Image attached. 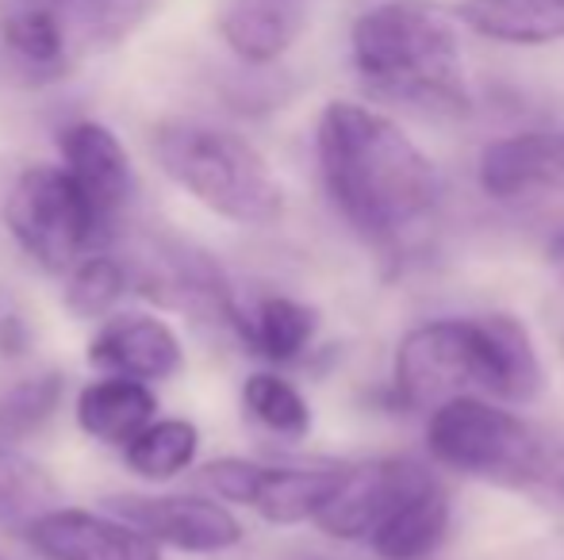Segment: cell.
<instances>
[{
    "instance_id": "1",
    "label": "cell",
    "mask_w": 564,
    "mask_h": 560,
    "mask_svg": "<svg viewBox=\"0 0 564 560\" xmlns=\"http://www.w3.org/2000/svg\"><path fill=\"white\" fill-rule=\"evenodd\" d=\"M319 177L338 216L369 242H395L438 208L434 162L388 116L330 100L315 128Z\"/></svg>"
},
{
    "instance_id": "2",
    "label": "cell",
    "mask_w": 564,
    "mask_h": 560,
    "mask_svg": "<svg viewBox=\"0 0 564 560\" xmlns=\"http://www.w3.org/2000/svg\"><path fill=\"white\" fill-rule=\"evenodd\" d=\"M545 376L514 315H457L415 327L395 350L392 396L408 411H434L457 396L530 404Z\"/></svg>"
},
{
    "instance_id": "3",
    "label": "cell",
    "mask_w": 564,
    "mask_h": 560,
    "mask_svg": "<svg viewBox=\"0 0 564 560\" xmlns=\"http://www.w3.org/2000/svg\"><path fill=\"white\" fill-rule=\"evenodd\" d=\"M349 58L372 97L442 120L473 112L457 28L438 0H384L361 12L349 28Z\"/></svg>"
},
{
    "instance_id": "4",
    "label": "cell",
    "mask_w": 564,
    "mask_h": 560,
    "mask_svg": "<svg viewBox=\"0 0 564 560\" xmlns=\"http://www.w3.org/2000/svg\"><path fill=\"white\" fill-rule=\"evenodd\" d=\"M426 446L446 469L564 510V438L480 396L434 407Z\"/></svg>"
},
{
    "instance_id": "5",
    "label": "cell",
    "mask_w": 564,
    "mask_h": 560,
    "mask_svg": "<svg viewBox=\"0 0 564 560\" xmlns=\"http://www.w3.org/2000/svg\"><path fill=\"white\" fill-rule=\"evenodd\" d=\"M154 162L181 193L235 227H273L284 216V185L242 135L204 120H162L150 135Z\"/></svg>"
},
{
    "instance_id": "6",
    "label": "cell",
    "mask_w": 564,
    "mask_h": 560,
    "mask_svg": "<svg viewBox=\"0 0 564 560\" xmlns=\"http://www.w3.org/2000/svg\"><path fill=\"white\" fill-rule=\"evenodd\" d=\"M12 242L46 273H66L85 254L108 246L97 211L62 165H28L4 196Z\"/></svg>"
},
{
    "instance_id": "7",
    "label": "cell",
    "mask_w": 564,
    "mask_h": 560,
    "mask_svg": "<svg viewBox=\"0 0 564 560\" xmlns=\"http://www.w3.org/2000/svg\"><path fill=\"white\" fill-rule=\"evenodd\" d=\"M346 469L349 464L341 461L289 469V464L246 461V457H219V461L204 464V484L216 492V499L242 503V507L258 510L265 523L300 526L319 515Z\"/></svg>"
},
{
    "instance_id": "8",
    "label": "cell",
    "mask_w": 564,
    "mask_h": 560,
    "mask_svg": "<svg viewBox=\"0 0 564 560\" xmlns=\"http://www.w3.org/2000/svg\"><path fill=\"white\" fill-rule=\"evenodd\" d=\"M108 510L139 526L158 549L188 557H219L242 546V523L212 495H116Z\"/></svg>"
},
{
    "instance_id": "9",
    "label": "cell",
    "mask_w": 564,
    "mask_h": 560,
    "mask_svg": "<svg viewBox=\"0 0 564 560\" xmlns=\"http://www.w3.org/2000/svg\"><path fill=\"white\" fill-rule=\"evenodd\" d=\"M434 472L411 457H380V461L349 464L341 484L335 487L323 510L312 518L327 538L369 541V534L400 507L408 495L431 484Z\"/></svg>"
},
{
    "instance_id": "10",
    "label": "cell",
    "mask_w": 564,
    "mask_h": 560,
    "mask_svg": "<svg viewBox=\"0 0 564 560\" xmlns=\"http://www.w3.org/2000/svg\"><path fill=\"white\" fill-rule=\"evenodd\" d=\"M39 560H162V549L112 510L58 507L20 526Z\"/></svg>"
},
{
    "instance_id": "11",
    "label": "cell",
    "mask_w": 564,
    "mask_h": 560,
    "mask_svg": "<svg viewBox=\"0 0 564 560\" xmlns=\"http://www.w3.org/2000/svg\"><path fill=\"white\" fill-rule=\"evenodd\" d=\"M85 361L100 376H127V381L158 384L173 381L185 369V342L181 334L150 311H112L100 319L89 338Z\"/></svg>"
},
{
    "instance_id": "12",
    "label": "cell",
    "mask_w": 564,
    "mask_h": 560,
    "mask_svg": "<svg viewBox=\"0 0 564 560\" xmlns=\"http://www.w3.org/2000/svg\"><path fill=\"white\" fill-rule=\"evenodd\" d=\"M58 154L62 169L69 173L89 208L97 211L100 227L108 239L116 234L119 219H123L127 204L134 196V165L127 146L119 142L112 128L97 120H74L58 131Z\"/></svg>"
},
{
    "instance_id": "13",
    "label": "cell",
    "mask_w": 564,
    "mask_h": 560,
    "mask_svg": "<svg viewBox=\"0 0 564 560\" xmlns=\"http://www.w3.org/2000/svg\"><path fill=\"white\" fill-rule=\"evenodd\" d=\"M480 188L491 200L564 193V131H519L480 154Z\"/></svg>"
},
{
    "instance_id": "14",
    "label": "cell",
    "mask_w": 564,
    "mask_h": 560,
    "mask_svg": "<svg viewBox=\"0 0 564 560\" xmlns=\"http://www.w3.org/2000/svg\"><path fill=\"white\" fill-rule=\"evenodd\" d=\"M0 43L31 81H54L69 69V28L58 4L8 0L0 12Z\"/></svg>"
},
{
    "instance_id": "15",
    "label": "cell",
    "mask_w": 564,
    "mask_h": 560,
    "mask_svg": "<svg viewBox=\"0 0 564 560\" xmlns=\"http://www.w3.org/2000/svg\"><path fill=\"white\" fill-rule=\"evenodd\" d=\"M74 419L85 438L123 449L147 422L158 419V396L150 384L127 376L89 381L74 399Z\"/></svg>"
},
{
    "instance_id": "16",
    "label": "cell",
    "mask_w": 564,
    "mask_h": 560,
    "mask_svg": "<svg viewBox=\"0 0 564 560\" xmlns=\"http://www.w3.org/2000/svg\"><path fill=\"white\" fill-rule=\"evenodd\" d=\"M304 28V0H230L219 35L246 66L276 62Z\"/></svg>"
},
{
    "instance_id": "17",
    "label": "cell",
    "mask_w": 564,
    "mask_h": 560,
    "mask_svg": "<svg viewBox=\"0 0 564 560\" xmlns=\"http://www.w3.org/2000/svg\"><path fill=\"white\" fill-rule=\"evenodd\" d=\"M449 534V495L438 484H423L415 495L400 503L377 530L369 534V546L380 560H426Z\"/></svg>"
},
{
    "instance_id": "18",
    "label": "cell",
    "mask_w": 564,
    "mask_h": 560,
    "mask_svg": "<svg viewBox=\"0 0 564 560\" xmlns=\"http://www.w3.org/2000/svg\"><path fill=\"white\" fill-rule=\"evenodd\" d=\"M315 330H319L315 307L292 296H261L253 307H242L235 338L258 358L273 361V365H289L315 342Z\"/></svg>"
},
{
    "instance_id": "19",
    "label": "cell",
    "mask_w": 564,
    "mask_h": 560,
    "mask_svg": "<svg viewBox=\"0 0 564 560\" xmlns=\"http://www.w3.org/2000/svg\"><path fill=\"white\" fill-rule=\"evenodd\" d=\"M457 15L496 43L542 46L564 39V0H460Z\"/></svg>"
},
{
    "instance_id": "20",
    "label": "cell",
    "mask_w": 564,
    "mask_h": 560,
    "mask_svg": "<svg viewBox=\"0 0 564 560\" xmlns=\"http://www.w3.org/2000/svg\"><path fill=\"white\" fill-rule=\"evenodd\" d=\"M196 457H200V430L188 419H154L123 446L127 469L150 484H165L188 472Z\"/></svg>"
},
{
    "instance_id": "21",
    "label": "cell",
    "mask_w": 564,
    "mask_h": 560,
    "mask_svg": "<svg viewBox=\"0 0 564 560\" xmlns=\"http://www.w3.org/2000/svg\"><path fill=\"white\" fill-rule=\"evenodd\" d=\"M66 292H62V304L74 319L97 322L119 307V299L131 292V265L119 262L108 250H93L82 262H74L66 273Z\"/></svg>"
},
{
    "instance_id": "22",
    "label": "cell",
    "mask_w": 564,
    "mask_h": 560,
    "mask_svg": "<svg viewBox=\"0 0 564 560\" xmlns=\"http://www.w3.org/2000/svg\"><path fill=\"white\" fill-rule=\"evenodd\" d=\"M62 396H66V381L54 369L23 376L0 392V446H20L35 438L62 411Z\"/></svg>"
},
{
    "instance_id": "23",
    "label": "cell",
    "mask_w": 564,
    "mask_h": 560,
    "mask_svg": "<svg viewBox=\"0 0 564 560\" xmlns=\"http://www.w3.org/2000/svg\"><path fill=\"white\" fill-rule=\"evenodd\" d=\"M58 503V484L15 446H0V526H23Z\"/></svg>"
},
{
    "instance_id": "24",
    "label": "cell",
    "mask_w": 564,
    "mask_h": 560,
    "mask_svg": "<svg viewBox=\"0 0 564 560\" xmlns=\"http://www.w3.org/2000/svg\"><path fill=\"white\" fill-rule=\"evenodd\" d=\"M242 407L258 426H265L276 438H304L312 430V407L304 392L281 373H250L242 384Z\"/></svg>"
},
{
    "instance_id": "25",
    "label": "cell",
    "mask_w": 564,
    "mask_h": 560,
    "mask_svg": "<svg viewBox=\"0 0 564 560\" xmlns=\"http://www.w3.org/2000/svg\"><path fill=\"white\" fill-rule=\"evenodd\" d=\"M550 262L557 265V270L564 273V231L557 234V239L550 242Z\"/></svg>"
},
{
    "instance_id": "26",
    "label": "cell",
    "mask_w": 564,
    "mask_h": 560,
    "mask_svg": "<svg viewBox=\"0 0 564 560\" xmlns=\"http://www.w3.org/2000/svg\"><path fill=\"white\" fill-rule=\"evenodd\" d=\"M46 4H97V0H46Z\"/></svg>"
}]
</instances>
